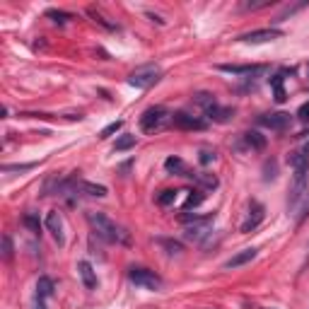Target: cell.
<instances>
[{"label": "cell", "instance_id": "17", "mask_svg": "<svg viewBox=\"0 0 309 309\" xmlns=\"http://www.w3.org/2000/svg\"><path fill=\"white\" fill-rule=\"evenodd\" d=\"M75 191L85 193V196H94V198H104V196H107V186H101V184H92V181H77Z\"/></svg>", "mask_w": 309, "mask_h": 309}, {"label": "cell", "instance_id": "16", "mask_svg": "<svg viewBox=\"0 0 309 309\" xmlns=\"http://www.w3.org/2000/svg\"><path fill=\"white\" fill-rule=\"evenodd\" d=\"M77 271H80V278H82V283L87 290H94L97 287V273H94V268L89 261H80L77 264Z\"/></svg>", "mask_w": 309, "mask_h": 309}, {"label": "cell", "instance_id": "24", "mask_svg": "<svg viewBox=\"0 0 309 309\" xmlns=\"http://www.w3.org/2000/svg\"><path fill=\"white\" fill-rule=\"evenodd\" d=\"M131 147H135V135H121V138H116V143H114V150H116V152L131 150Z\"/></svg>", "mask_w": 309, "mask_h": 309}, {"label": "cell", "instance_id": "15", "mask_svg": "<svg viewBox=\"0 0 309 309\" xmlns=\"http://www.w3.org/2000/svg\"><path fill=\"white\" fill-rule=\"evenodd\" d=\"M205 116L215 123H227L232 116H234V109H230V107H220V104H213V107L205 111Z\"/></svg>", "mask_w": 309, "mask_h": 309}, {"label": "cell", "instance_id": "12", "mask_svg": "<svg viewBox=\"0 0 309 309\" xmlns=\"http://www.w3.org/2000/svg\"><path fill=\"white\" fill-rule=\"evenodd\" d=\"M256 254H259V249H254V246H249V249H242V251H237V254L232 256V259H227V261H225V268H239V266L249 264V261H254Z\"/></svg>", "mask_w": 309, "mask_h": 309}, {"label": "cell", "instance_id": "38", "mask_svg": "<svg viewBox=\"0 0 309 309\" xmlns=\"http://www.w3.org/2000/svg\"><path fill=\"white\" fill-rule=\"evenodd\" d=\"M36 309H46V304H44V299L41 297H36Z\"/></svg>", "mask_w": 309, "mask_h": 309}, {"label": "cell", "instance_id": "14", "mask_svg": "<svg viewBox=\"0 0 309 309\" xmlns=\"http://www.w3.org/2000/svg\"><path fill=\"white\" fill-rule=\"evenodd\" d=\"M46 227H48V232L56 237L58 244L66 242V237H63V220H61L58 213H48V215H46Z\"/></svg>", "mask_w": 309, "mask_h": 309}, {"label": "cell", "instance_id": "6", "mask_svg": "<svg viewBox=\"0 0 309 309\" xmlns=\"http://www.w3.org/2000/svg\"><path fill=\"white\" fill-rule=\"evenodd\" d=\"M259 126H264V128H271V131H287L290 126H292V114H287V111H276V114H261L259 119Z\"/></svg>", "mask_w": 309, "mask_h": 309}, {"label": "cell", "instance_id": "7", "mask_svg": "<svg viewBox=\"0 0 309 309\" xmlns=\"http://www.w3.org/2000/svg\"><path fill=\"white\" fill-rule=\"evenodd\" d=\"M172 126L179 128V131H205L208 121H203V119L188 114V111H174L172 114Z\"/></svg>", "mask_w": 309, "mask_h": 309}, {"label": "cell", "instance_id": "18", "mask_svg": "<svg viewBox=\"0 0 309 309\" xmlns=\"http://www.w3.org/2000/svg\"><path fill=\"white\" fill-rule=\"evenodd\" d=\"M51 295H54V280L48 276H41L36 280V297L46 299V297H51Z\"/></svg>", "mask_w": 309, "mask_h": 309}, {"label": "cell", "instance_id": "4", "mask_svg": "<svg viewBox=\"0 0 309 309\" xmlns=\"http://www.w3.org/2000/svg\"><path fill=\"white\" fill-rule=\"evenodd\" d=\"M167 123H172V114H169L165 107H150V109L143 111V116H140V128H143L145 133L160 131Z\"/></svg>", "mask_w": 309, "mask_h": 309}, {"label": "cell", "instance_id": "10", "mask_svg": "<svg viewBox=\"0 0 309 309\" xmlns=\"http://www.w3.org/2000/svg\"><path fill=\"white\" fill-rule=\"evenodd\" d=\"M210 232H213V220H205V222H196V225H186V232H184V237H186L188 242L203 244V239L208 237Z\"/></svg>", "mask_w": 309, "mask_h": 309}, {"label": "cell", "instance_id": "37", "mask_svg": "<svg viewBox=\"0 0 309 309\" xmlns=\"http://www.w3.org/2000/svg\"><path fill=\"white\" fill-rule=\"evenodd\" d=\"M198 162L200 165H210V162H215V152H210V150H200Z\"/></svg>", "mask_w": 309, "mask_h": 309}, {"label": "cell", "instance_id": "21", "mask_svg": "<svg viewBox=\"0 0 309 309\" xmlns=\"http://www.w3.org/2000/svg\"><path fill=\"white\" fill-rule=\"evenodd\" d=\"M271 87H273V97H276L278 104H283L287 99V92L283 87V75H273L271 77Z\"/></svg>", "mask_w": 309, "mask_h": 309}, {"label": "cell", "instance_id": "32", "mask_svg": "<svg viewBox=\"0 0 309 309\" xmlns=\"http://www.w3.org/2000/svg\"><path fill=\"white\" fill-rule=\"evenodd\" d=\"M87 15H89V17H94V22H99L101 27H107V29H116V24H109V22H107V20H104V17L99 15V12L94 10V8H89Z\"/></svg>", "mask_w": 309, "mask_h": 309}, {"label": "cell", "instance_id": "30", "mask_svg": "<svg viewBox=\"0 0 309 309\" xmlns=\"http://www.w3.org/2000/svg\"><path fill=\"white\" fill-rule=\"evenodd\" d=\"M22 222H24V227H29L32 232H39V227H41L39 218H36V215H32V213H27V215L22 218Z\"/></svg>", "mask_w": 309, "mask_h": 309}, {"label": "cell", "instance_id": "34", "mask_svg": "<svg viewBox=\"0 0 309 309\" xmlns=\"http://www.w3.org/2000/svg\"><path fill=\"white\" fill-rule=\"evenodd\" d=\"M32 167H36V165L34 162H29V165H3V172H27Z\"/></svg>", "mask_w": 309, "mask_h": 309}, {"label": "cell", "instance_id": "23", "mask_svg": "<svg viewBox=\"0 0 309 309\" xmlns=\"http://www.w3.org/2000/svg\"><path fill=\"white\" fill-rule=\"evenodd\" d=\"M193 179L198 181L200 186H205V188H218V177H213V174H205V172H198V174H193Z\"/></svg>", "mask_w": 309, "mask_h": 309}, {"label": "cell", "instance_id": "35", "mask_svg": "<svg viewBox=\"0 0 309 309\" xmlns=\"http://www.w3.org/2000/svg\"><path fill=\"white\" fill-rule=\"evenodd\" d=\"M264 179L266 181H271V179H276V172H278V167H276V162H266L264 165Z\"/></svg>", "mask_w": 309, "mask_h": 309}, {"label": "cell", "instance_id": "33", "mask_svg": "<svg viewBox=\"0 0 309 309\" xmlns=\"http://www.w3.org/2000/svg\"><path fill=\"white\" fill-rule=\"evenodd\" d=\"M3 259H5V261H10L12 259V239H10V234H5V237H3Z\"/></svg>", "mask_w": 309, "mask_h": 309}, {"label": "cell", "instance_id": "13", "mask_svg": "<svg viewBox=\"0 0 309 309\" xmlns=\"http://www.w3.org/2000/svg\"><path fill=\"white\" fill-rule=\"evenodd\" d=\"M165 169L169 172V174H177V177H191L193 179V174H196V172H191V169L186 167V162H184V160H179V157H167Z\"/></svg>", "mask_w": 309, "mask_h": 309}, {"label": "cell", "instance_id": "19", "mask_svg": "<svg viewBox=\"0 0 309 309\" xmlns=\"http://www.w3.org/2000/svg\"><path fill=\"white\" fill-rule=\"evenodd\" d=\"M244 140H246V145H249L251 150H264L266 147V135H261L259 131L244 133Z\"/></svg>", "mask_w": 309, "mask_h": 309}, {"label": "cell", "instance_id": "5", "mask_svg": "<svg viewBox=\"0 0 309 309\" xmlns=\"http://www.w3.org/2000/svg\"><path fill=\"white\" fill-rule=\"evenodd\" d=\"M128 278H131L133 285L143 287V290H160L162 287V278L157 276L154 271H147V268H140V266L138 268L133 266L128 271Z\"/></svg>", "mask_w": 309, "mask_h": 309}, {"label": "cell", "instance_id": "39", "mask_svg": "<svg viewBox=\"0 0 309 309\" xmlns=\"http://www.w3.org/2000/svg\"><path fill=\"white\" fill-rule=\"evenodd\" d=\"M307 77H309V66H307Z\"/></svg>", "mask_w": 309, "mask_h": 309}, {"label": "cell", "instance_id": "28", "mask_svg": "<svg viewBox=\"0 0 309 309\" xmlns=\"http://www.w3.org/2000/svg\"><path fill=\"white\" fill-rule=\"evenodd\" d=\"M268 5H273V0H244L242 5V10H261V8H268Z\"/></svg>", "mask_w": 309, "mask_h": 309}, {"label": "cell", "instance_id": "26", "mask_svg": "<svg viewBox=\"0 0 309 309\" xmlns=\"http://www.w3.org/2000/svg\"><path fill=\"white\" fill-rule=\"evenodd\" d=\"M179 220L184 225H196V222H205V220H213V215H198V213H184Z\"/></svg>", "mask_w": 309, "mask_h": 309}, {"label": "cell", "instance_id": "1", "mask_svg": "<svg viewBox=\"0 0 309 309\" xmlns=\"http://www.w3.org/2000/svg\"><path fill=\"white\" fill-rule=\"evenodd\" d=\"M87 222H89V227H92V232H94L99 239H104V242L131 244V234H128V230L121 227V225H116V222L111 220V218H107L104 213H87Z\"/></svg>", "mask_w": 309, "mask_h": 309}, {"label": "cell", "instance_id": "25", "mask_svg": "<svg viewBox=\"0 0 309 309\" xmlns=\"http://www.w3.org/2000/svg\"><path fill=\"white\" fill-rule=\"evenodd\" d=\"M193 101H196L198 107H203V111H208L213 104H218V99H215L213 94H208V92H198V94L193 97Z\"/></svg>", "mask_w": 309, "mask_h": 309}, {"label": "cell", "instance_id": "3", "mask_svg": "<svg viewBox=\"0 0 309 309\" xmlns=\"http://www.w3.org/2000/svg\"><path fill=\"white\" fill-rule=\"evenodd\" d=\"M162 80V68L160 66H140L135 68L131 75H128V85L135 89H150L152 85H157Z\"/></svg>", "mask_w": 309, "mask_h": 309}, {"label": "cell", "instance_id": "20", "mask_svg": "<svg viewBox=\"0 0 309 309\" xmlns=\"http://www.w3.org/2000/svg\"><path fill=\"white\" fill-rule=\"evenodd\" d=\"M184 193H186V200L181 203V208L184 210L196 208V205H200V203L205 200V193H203V191H184Z\"/></svg>", "mask_w": 309, "mask_h": 309}, {"label": "cell", "instance_id": "9", "mask_svg": "<svg viewBox=\"0 0 309 309\" xmlns=\"http://www.w3.org/2000/svg\"><path fill=\"white\" fill-rule=\"evenodd\" d=\"M264 215H266V210L261 203H251L249 205V215H246V220L242 222V232L244 234H249V232H254L261 222H264Z\"/></svg>", "mask_w": 309, "mask_h": 309}, {"label": "cell", "instance_id": "36", "mask_svg": "<svg viewBox=\"0 0 309 309\" xmlns=\"http://www.w3.org/2000/svg\"><path fill=\"white\" fill-rule=\"evenodd\" d=\"M297 119L302 123H309V101H304V104L297 109Z\"/></svg>", "mask_w": 309, "mask_h": 309}, {"label": "cell", "instance_id": "22", "mask_svg": "<svg viewBox=\"0 0 309 309\" xmlns=\"http://www.w3.org/2000/svg\"><path fill=\"white\" fill-rule=\"evenodd\" d=\"M157 244H160V246H165L167 254H181V251H184V244L177 242V239H165V237H160Z\"/></svg>", "mask_w": 309, "mask_h": 309}, {"label": "cell", "instance_id": "11", "mask_svg": "<svg viewBox=\"0 0 309 309\" xmlns=\"http://www.w3.org/2000/svg\"><path fill=\"white\" fill-rule=\"evenodd\" d=\"M218 70H222V73H232V75H244V77H259L264 75L266 70H268V66H218Z\"/></svg>", "mask_w": 309, "mask_h": 309}, {"label": "cell", "instance_id": "27", "mask_svg": "<svg viewBox=\"0 0 309 309\" xmlns=\"http://www.w3.org/2000/svg\"><path fill=\"white\" fill-rule=\"evenodd\" d=\"M177 196H179V191H172V188H167V191H162L160 196H157V205H172L174 200H177Z\"/></svg>", "mask_w": 309, "mask_h": 309}, {"label": "cell", "instance_id": "29", "mask_svg": "<svg viewBox=\"0 0 309 309\" xmlns=\"http://www.w3.org/2000/svg\"><path fill=\"white\" fill-rule=\"evenodd\" d=\"M46 17H51V20L58 24H66L68 20H73V15L66 10H46Z\"/></svg>", "mask_w": 309, "mask_h": 309}, {"label": "cell", "instance_id": "2", "mask_svg": "<svg viewBox=\"0 0 309 309\" xmlns=\"http://www.w3.org/2000/svg\"><path fill=\"white\" fill-rule=\"evenodd\" d=\"M309 196V167L302 169H292V184H290V193H287V210L297 213Z\"/></svg>", "mask_w": 309, "mask_h": 309}, {"label": "cell", "instance_id": "31", "mask_svg": "<svg viewBox=\"0 0 309 309\" xmlns=\"http://www.w3.org/2000/svg\"><path fill=\"white\" fill-rule=\"evenodd\" d=\"M121 126H123V121H114V123H109L107 128H101V131H99V138H109V135H114L116 131H121Z\"/></svg>", "mask_w": 309, "mask_h": 309}, {"label": "cell", "instance_id": "8", "mask_svg": "<svg viewBox=\"0 0 309 309\" xmlns=\"http://www.w3.org/2000/svg\"><path fill=\"white\" fill-rule=\"evenodd\" d=\"M283 32L276 29V27H268V29H256V32H246L242 34L237 41H244V44H266V41H276L280 39Z\"/></svg>", "mask_w": 309, "mask_h": 309}]
</instances>
